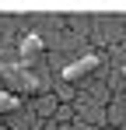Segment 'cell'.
<instances>
[{"label": "cell", "mask_w": 126, "mask_h": 130, "mask_svg": "<svg viewBox=\"0 0 126 130\" xmlns=\"http://www.w3.org/2000/svg\"><path fill=\"white\" fill-rule=\"evenodd\" d=\"M95 67H98V56L95 53H84V56H77V60H70V63L63 67V81H77L84 74H91Z\"/></svg>", "instance_id": "cell-1"}, {"label": "cell", "mask_w": 126, "mask_h": 130, "mask_svg": "<svg viewBox=\"0 0 126 130\" xmlns=\"http://www.w3.org/2000/svg\"><path fill=\"white\" fill-rule=\"evenodd\" d=\"M39 49H42V35H35V32H32V35H25V39H21V56L39 53Z\"/></svg>", "instance_id": "cell-2"}, {"label": "cell", "mask_w": 126, "mask_h": 130, "mask_svg": "<svg viewBox=\"0 0 126 130\" xmlns=\"http://www.w3.org/2000/svg\"><path fill=\"white\" fill-rule=\"evenodd\" d=\"M109 116H112V123H126V99H123V95L109 106Z\"/></svg>", "instance_id": "cell-3"}, {"label": "cell", "mask_w": 126, "mask_h": 130, "mask_svg": "<svg viewBox=\"0 0 126 130\" xmlns=\"http://www.w3.org/2000/svg\"><path fill=\"white\" fill-rule=\"evenodd\" d=\"M81 120H91V123H102V120H105V112H102V106H81Z\"/></svg>", "instance_id": "cell-4"}, {"label": "cell", "mask_w": 126, "mask_h": 130, "mask_svg": "<svg viewBox=\"0 0 126 130\" xmlns=\"http://www.w3.org/2000/svg\"><path fill=\"white\" fill-rule=\"evenodd\" d=\"M21 99L18 95H11V91H0V112H11V109H18Z\"/></svg>", "instance_id": "cell-5"}, {"label": "cell", "mask_w": 126, "mask_h": 130, "mask_svg": "<svg viewBox=\"0 0 126 130\" xmlns=\"http://www.w3.org/2000/svg\"><path fill=\"white\" fill-rule=\"evenodd\" d=\"M70 116H74V109H70V106H63V109H56V120H70Z\"/></svg>", "instance_id": "cell-6"}, {"label": "cell", "mask_w": 126, "mask_h": 130, "mask_svg": "<svg viewBox=\"0 0 126 130\" xmlns=\"http://www.w3.org/2000/svg\"><path fill=\"white\" fill-rule=\"evenodd\" d=\"M123 74H126V63H123Z\"/></svg>", "instance_id": "cell-7"}]
</instances>
